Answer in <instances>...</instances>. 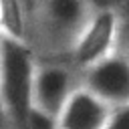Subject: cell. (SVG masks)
Wrapping results in <instances>:
<instances>
[{
  "instance_id": "1",
  "label": "cell",
  "mask_w": 129,
  "mask_h": 129,
  "mask_svg": "<svg viewBox=\"0 0 129 129\" xmlns=\"http://www.w3.org/2000/svg\"><path fill=\"white\" fill-rule=\"evenodd\" d=\"M93 12L89 0H38L30 44L40 58H69Z\"/></svg>"
},
{
  "instance_id": "2",
  "label": "cell",
  "mask_w": 129,
  "mask_h": 129,
  "mask_svg": "<svg viewBox=\"0 0 129 129\" xmlns=\"http://www.w3.org/2000/svg\"><path fill=\"white\" fill-rule=\"evenodd\" d=\"M38 52L30 42L2 36L0 48V95L6 121L22 129L28 111L34 107V77Z\"/></svg>"
},
{
  "instance_id": "3",
  "label": "cell",
  "mask_w": 129,
  "mask_h": 129,
  "mask_svg": "<svg viewBox=\"0 0 129 129\" xmlns=\"http://www.w3.org/2000/svg\"><path fill=\"white\" fill-rule=\"evenodd\" d=\"M121 50V18L117 8L113 6H99L95 8L91 20L83 28L81 36L77 38L69 60L73 67L83 73L97 62L105 60L107 56Z\"/></svg>"
},
{
  "instance_id": "4",
  "label": "cell",
  "mask_w": 129,
  "mask_h": 129,
  "mask_svg": "<svg viewBox=\"0 0 129 129\" xmlns=\"http://www.w3.org/2000/svg\"><path fill=\"white\" fill-rule=\"evenodd\" d=\"M77 79H81V73L69 58H38L34 77V105L58 117L73 91L81 85Z\"/></svg>"
},
{
  "instance_id": "5",
  "label": "cell",
  "mask_w": 129,
  "mask_h": 129,
  "mask_svg": "<svg viewBox=\"0 0 129 129\" xmlns=\"http://www.w3.org/2000/svg\"><path fill=\"white\" fill-rule=\"evenodd\" d=\"M81 85L91 89L111 107L129 103V54L119 50L81 73Z\"/></svg>"
},
{
  "instance_id": "6",
  "label": "cell",
  "mask_w": 129,
  "mask_h": 129,
  "mask_svg": "<svg viewBox=\"0 0 129 129\" xmlns=\"http://www.w3.org/2000/svg\"><path fill=\"white\" fill-rule=\"evenodd\" d=\"M113 109L115 107H111L91 89L79 85L64 103L58 115V125L62 129H105Z\"/></svg>"
},
{
  "instance_id": "7",
  "label": "cell",
  "mask_w": 129,
  "mask_h": 129,
  "mask_svg": "<svg viewBox=\"0 0 129 129\" xmlns=\"http://www.w3.org/2000/svg\"><path fill=\"white\" fill-rule=\"evenodd\" d=\"M58 117L40 109V107H32L26 115V121L22 125V129H58Z\"/></svg>"
},
{
  "instance_id": "8",
  "label": "cell",
  "mask_w": 129,
  "mask_h": 129,
  "mask_svg": "<svg viewBox=\"0 0 129 129\" xmlns=\"http://www.w3.org/2000/svg\"><path fill=\"white\" fill-rule=\"evenodd\" d=\"M105 129H129V103L113 109Z\"/></svg>"
},
{
  "instance_id": "9",
  "label": "cell",
  "mask_w": 129,
  "mask_h": 129,
  "mask_svg": "<svg viewBox=\"0 0 129 129\" xmlns=\"http://www.w3.org/2000/svg\"><path fill=\"white\" fill-rule=\"evenodd\" d=\"M117 12L121 18V48H123V44L129 42V0H121Z\"/></svg>"
},
{
  "instance_id": "10",
  "label": "cell",
  "mask_w": 129,
  "mask_h": 129,
  "mask_svg": "<svg viewBox=\"0 0 129 129\" xmlns=\"http://www.w3.org/2000/svg\"><path fill=\"white\" fill-rule=\"evenodd\" d=\"M58 129H62V127H58Z\"/></svg>"
}]
</instances>
